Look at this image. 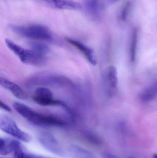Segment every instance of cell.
I'll return each instance as SVG.
<instances>
[{
	"label": "cell",
	"instance_id": "1",
	"mask_svg": "<svg viewBox=\"0 0 157 158\" xmlns=\"http://www.w3.org/2000/svg\"><path fill=\"white\" fill-rule=\"evenodd\" d=\"M13 106L19 115L35 125L61 127H63L66 124V122L60 118L41 114L20 102H15L13 104Z\"/></svg>",
	"mask_w": 157,
	"mask_h": 158
},
{
	"label": "cell",
	"instance_id": "2",
	"mask_svg": "<svg viewBox=\"0 0 157 158\" xmlns=\"http://www.w3.org/2000/svg\"><path fill=\"white\" fill-rule=\"evenodd\" d=\"M5 43L7 47L23 63L37 66L45 64L46 60L45 56L38 53L32 50L25 49L9 39H6Z\"/></svg>",
	"mask_w": 157,
	"mask_h": 158
},
{
	"label": "cell",
	"instance_id": "3",
	"mask_svg": "<svg viewBox=\"0 0 157 158\" xmlns=\"http://www.w3.org/2000/svg\"><path fill=\"white\" fill-rule=\"evenodd\" d=\"M9 28L16 34L29 39L43 40H49L52 39V34L49 29L41 25H10Z\"/></svg>",
	"mask_w": 157,
	"mask_h": 158
},
{
	"label": "cell",
	"instance_id": "4",
	"mask_svg": "<svg viewBox=\"0 0 157 158\" xmlns=\"http://www.w3.org/2000/svg\"><path fill=\"white\" fill-rule=\"evenodd\" d=\"M0 130L22 142L29 143L31 140L30 135L21 130L14 120L6 114H0Z\"/></svg>",
	"mask_w": 157,
	"mask_h": 158
},
{
	"label": "cell",
	"instance_id": "5",
	"mask_svg": "<svg viewBox=\"0 0 157 158\" xmlns=\"http://www.w3.org/2000/svg\"><path fill=\"white\" fill-rule=\"evenodd\" d=\"M39 141L47 151L62 157H65L66 154L59 141L55 136L49 132H42L40 134Z\"/></svg>",
	"mask_w": 157,
	"mask_h": 158
},
{
	"label": "cell",
	"instance_id": "6",
	"mask_svg": "<svg viewBox=\"0 0 157 158\" xmlns=\"http://www.w3.org/2000/svg\"><path fill=\"white\" fill-rule=\"evenodd\" d=\"M33 100L37 104L43 106H61L65 108L66 105L59 100H55L53 98L51 91L45 87L37 88L32 97Z\"/></svg>",
	"mask_w": 157,
	"mask_h": 158
},
{
	"label": "cell",
	"instance_id": "7",
	"mask_svg": "<svg viewBox=\"0 0 157 158\" xmlns=\"http://www.w3.org/2000/svg\"><path fill=\"white\" fill-rule=\"evenodd\" d=\"M30 83L34 85H49V86H64L71 85V81L62 76H49L38 77L32 79Z\"/></svg>",
	"mask_w": 157,
	"mask_h": 158
},
{
	"label": "cell",
	"instance_id": "8",
	"mask_svg": "<svg viewBox=\"0 0 157 158\" xmlns=\"http://www.w3.org/2000/svg\"><path fill=\"white\" fill-rule=\"evenodd\" d=\"M49 6L61 10H79L82 6L72 0H39Z\"/></svg>",
	"mask_w": 157,
	"mask_h": 158
},
{
	"label": "cell",
	"instance_id": "9",
	"mask_svg": "<svg viewBox=\"0 0 157 158\" xmlns=\"http://www.w3.org/2000/svg\"><path fill=\"white\" fill-rule=\"evenodd\" d=\"M65 40L68 43L73 45L74 47H75L77 49H78V50L80 51L82 54H83V55L84 56L87 60L92 65L95 66L96 65V56L94 55V52L91 48L80 42L76 40L73 39L66 38Z\"/></svg>",
	"mask_w": 157,
	"mask_h": 158
},
{
	"label": "cell",
	"instance_id": "10",
	"mask_svg": "<svg viewBox=\"0 0 157 158\" xmlns=\"http://www.w3.org/2000/svg\"><path fill=\"white\" fill-rule=\"evenodd\" d=\"M0 85L9 90L19 99H26L27 98L26 94L20 86L7 79L0 77Z\"/></svg>",
	"mask_w": 157,
	"mask_h": 158
},
{
	"label": "cell",
	"instance_id": "11",
	"mask_svg": "<svg viewBox=\"0 0 157 158\" xmlns=\"http://www.w3.org/2000/svg\"><path fill=\"white\" fill-rule=\"evenodd\" d=\"M157 95V82L155 81L141 91L139 94V99L143 103H148L155 100Z\"/></svg>",
	"mask_w": 157,
	"mask_h": 158
},
{
	"label": "cell",
	"instance_id": "12",
	"mask_svg": "<svg viewBox=\"0 0 157 158\" xmlns=\"http://www.w3.org/2000/svg\"><path fill=\"white\" fill-rule=\"evenodd\" d=\"M68 152L73 158H97L92 152L76 145L70 146Z\"/></svg>",
	"mask_w": 157,
	"mask_h": 158
},
{
	"label": "cell",
	"instance_id": "13",
	"mask_svg": "<svg viewBox=\"0 0 157 158\" xmlns=\"http://www.w3.org/2000/svg\"><path fill=\"white\" fill-rule=\"evenodd\" d=\"M105 76L106 83L110 89L114 90L116 89L118 84V72L116 67L114 66L109 67Z\"/></svg>",
	"mask_w": 157,
	"mask_h": 158
},
{
	"label": "cell",
	"instance_id": "14",
	"mask_svg": "<svg viewBox=\"0 0 157 158\" xmlns=\"http://www.w3.org/2000/svg\"><path fill=\"white\" fill-rule=\"evenodd\" d=\"M138 30L137 28H135L132 33L130 47V59L132 63L135 61V58H136L137 44H138Z\"/></svg>",
	"mask_w": 157,
	"mask_h": 158
},
{
	"label": "cell",
	"instance_id": "15",
	"mask_svg": "<svg viewBox=\"0 0 157 158\" xmlns=\"http://www.w3.org/2000/svg\"><path fill=\"white\" fill-rule=\"evenodd\" d=\"M92 3L97 12L100 14L102 10H104L115 3L121 0H91Z\"/></svg>",
	"mask_w": 157,
	"mask_h": 158
},
{
	"label": "cell",
	"instance_id": "16",
	"mask_svg": "<svg viewBox=\"0 0 157 158\" xmlns=\"http://www.w3.org/2000/svg\"><path fill=\"white\" fill-rule=\"evenodd\" d=\"M13 153L14 158H43L40 156L27 153L24 150L22 144L18 147Z\"/></svg>",
	"mask_w": 157,
	"mask_h": 158
},
{
	"label": "cell",
	"instance_id": "17",
	"mask_svg": "<svg viewBox=\"0 0 157 158\" xmlns=\"http://www.w3.org/2000/svg\"><path fill=\"white\" fill-rule=\"evenodd\" d=\"M32 50L41 54L45 56L49 52L48 45L40 42H34L31 44Z\"/></svg>",
	"mask_w": 157,
	"mask_h": 158
},
{
	"label": "cell",
	"instance_id": "18",
	"mask_svg": "<svg viewBox=\"0 0 157 158\" xmlns=\"http://www.w3.org/2000/svg\"><path fill=\"white\" fill-rule=\"evenodd\" d=\"M131 6V3L130 2H127L123 6L120 15V19L121 21L124 22L127 19L128 15L130 13Z\"/></svg>",
	"mask_w": 157,
	"mask_h": 158
},
{
	"label": "cell",
	"instance_id": "19",
	"mask_svg": "<svg viewBox=\"0 0 157 158\" xmlns=\"http://www.w3.org/2000/svg\"><path fill=\"white\" fill-rule=\"evenodd\" d=\"M84 136L86 140L91 144L95 146H99L101 144V142L100 138L93 134L90 132L87 133Z\"/></svg>",
	"mask_w": 157,
	"mask_h": 158
},
{
	"label": "cell",
	"instance_id": "20",
	"mask_svg": "<svg viewBox=\"0 0 157 158\" xmlns=\"http://www.w3.org/2000/svg\"><path fill=\"white\" fill-rule=\"evenodd\" d=\"M101 158H120L117 155H114L110 152H102L100 155Z\"/></svg>",
	"mask_w": 157,
	"mask_h": 158
},
{
	"label": "cell",
	"instance_id": "21",
	"mask_svg": "<svg viewBox=\"0 0 157 158\" xmlns=\"http://www.w3.org/2000/svg\"><path fill=\"white\" fill-rule=\"evenodd\" d=\"M0 108L8 112H10L11 111V108L1 100H0Z\"/></svg>",
	"mask_w": 157,
	"mask_h": 158
},
{
	"label": "cell",
	"instance_id": "22",
	"mask_svg": "<svg viewBox=\"0 0 157 158\" xmlns=\"http://www.w3.org/2000/svg\"><path fill=\"white\" fill-rule=\"evenodd\" d=\"M5 143V139L0 137V149L3 147Z\"/></svg>",
	"mask_w": 157,
	"mask_h": 158
},
{
	"label": "cell",
	"instance_id": "23",
	"mask_svg": "<svg viewBox=\"0 0 157 158\" xmlns=\"http://www.w3.org/2000/svg\"><path fill=\"white\" fill-rule=\"evenodd\" d=\"M153 158H157V154H155L153 155Z\"/></svg>",
	"mask_w": 157,
	"mask_h": 158
},
{
	"label": "cell",
	"instance_id": "24",
	"mask_svg": "<svg viewBox=\"0 0 157 158\" xmlns=\"http://www.w3.org/2000/svg\"><path fill=\"white\" fill-rule=\"evenodd\" d=\"M0 158H1V157H0Z\"/></svg>",
	"mask_w": 157,
	"mask_h": 158
},
{
	"label": "cell",
	"instance_id": "25",
	"mask_svg": "<svg viewBox=\"0 0 157 158\" xmlns=\"http://www.w3.org/2000/svg\"></svg>",
	"mask_w": 157,
	"mask_h": 158
}]
</instances>
